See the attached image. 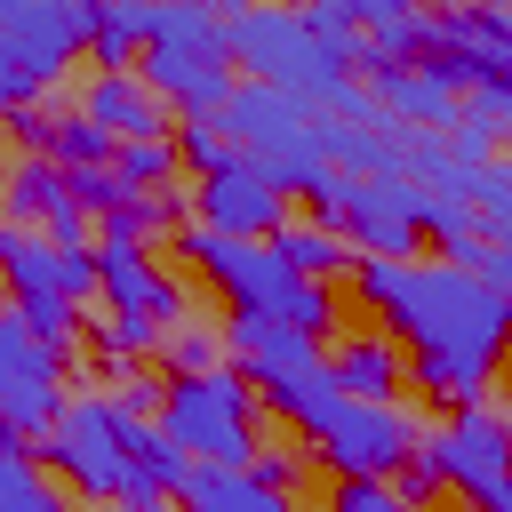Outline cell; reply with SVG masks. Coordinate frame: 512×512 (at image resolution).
I'll use <instances>...</instances> for the list:
<instances>
[{"label":"cell","instance_id":"6da1fadb","mask_svg":"<svg viewBox=\"0 0 512 512\" xmlns=\"http://www.w3.org/2000/svg\"><path fill=\"white\" fill-rule=\"evenodd\" d=\"M336 288L400 352H448V360H472V368H496V352H504L512 296L472 280L448 256H360Z\"/></svg>","mask_w":512,"mask_h":512},{"label":"cell","instance_id":"7a4b0ae2","mask_svg":"<svg viewBox=\"0 0 512 512\" xmlns=\"http://www.w3.org/2000/svg\"><path fill=\"white\" fill-rule=\"evenodd\" d=\"M120 424H128V408L112 392H72L56 408V424L32 440L40 448V472L72 504H128L136 496V472H128V448H120Z\"/></svg>","mask_w":512,"mask_h":512},{"label":"cell","instance_id":"3957f363","mask_svg":"<svg viewBox=\"0 0 512 512\" xmlns=\"http://www.w3.org/2000/svg\"><path fill=\"white\" fill-rule=\"evenodd\" d=\"M152 424L192 456V464H248L264 440V408L232 368H200V376H160Z\"/></svg>","mask_w":512,"mask_h":512},{"label":"cell","instance_id":"277c9868","mask_svg":"<svg viewBox=\"0 0 512 512\" xmlns=\"http://www.w3.org/2000/svg\"><path fill=\"white\" fill-rule=\"evenodd\" d=\"M216 128H224V144H232V152H248V160H256L288 200H296V192H304V176L320 168V144H312L320 112H304L296 96H280V88H264V80H232V96H224Z\"/></svg>","mask_w":512,"mask_h":512},{"label":"cell","instance_id":"5b68a950","mask_svg":"<svg viewBox=\"0 0 512 512\" xmlns=\"http://www.w3.org/2000/svg\"><path fill=\"white\" fill-rule=\"evenodd\" d=\"M416 448L432 456V472H440V488H448V496H464L472 512H512V480H504V464H512V432H504L496 400H480V408H456V416L424 424V432H416Z\"/></svg>","mask_w":512,"mask_h":512},{"label":"cell","instance_id":"8992f818","mask_svg":"<svg viewBox=\"0 0 512 512\" xmlns=\"http://www.w3.org/2000/svg\"><path fill=\"white\" fill-rule=\"evenodd\" d=\"M416 432L424 424L400 400H336V416L304 440V456L328 480H392V464L416 448Z\"/></svg>","mask_w":512,"mask_h":512},{"label":"cell","instance_id":"52a82bcc","mask_svg":"<svg viewBox=\"0 0 512 512\" xmlns=\"http://www.w3.org/2000/svg\"><path fill=\"white\" fill-rule=\"evenodd\" d=\"M72 368L80 360H64L40 336H24V320L0 304V440L8 448H32L56 424V408L72 400Z\"/></svg>","mask_w":512,"mask_h":512},{"label":"cell","instance_id":"ba28073f","mask_svg":"<svg viewBox=\"0 0 512 512\" xmlns=\"http://www.w3.org/2000/svg\"><path fill=\"white\" fill-rule=\"evenodd\" d=\"M168 248L192 264V280H208L232 312H256V320H272V304H280V296H288V280H296V272L272 256V240H232V232L192 224V216L168 232Z\"/></svg>","mask_w":512,"mask_h":512},{"label":"cell","instance_id":"9c48e42d","mask_svg":"<svg viewBox=\"0 0 512 512\" xmlns=\"http://www.w3.org/2000/svg\"><path fill=\"white\" fill-rule=\"evenodd\" d=\"M184 216H192V224H216V232H232V240H272V232L296 216V200H288V192L248 160V152H232L224 168L192 176Z\"/></svg>","mask_w":512,"mask_h":512},{"label":"cell","instance_id":"30bf717a","mask_svg":"<svg viewBox=\"0 0 512 512\" xmlns=\"http://www.w3.org/2000/svg\"><path fill=\"white\" fill-rule=\"evenodd\" d=\"M416 200H424V192H416L408 176H352L328 232H336L352 256H416V248H424Z\"/></svg>","mask_w":512,"mask_h":512},{"label":"cell","instance_id":"8fae6325","mask_svg":"<svg viewBox=\"0 0 512 512\" xmlns=\"http://www.w3.org/2000/svg\"><path fill=\"white\" fill-rule=\"evenodd\" d=\"M96 312L112 320H152V328H176L192 312V288L176 272H160L152 248H96Z\"/></svg>","mask_w":512,"mask_h":512},{"label":"cell","instance_id":"7c38bea8","mask_svg":"<svg viewBox=\"0 0 512 512\" xmlns=\"http://www.w3.org/2000/svg\"><path fill=\"white\" fill-rule=\"evenodd\" d=\"M0 288H8V304H24V296L88 304L96 296V248H56L32 224H0Z\"/></svg>","mask_w":512,"mask_h":512},{"label":"cell","instance_id":"4fadbf2b","mask_svg":"<svg viewBox=\"0 0 512 512\" xmlns=\"http://www.w3.org/2000/svg\"><path fill=\"white\" fill-rule=\"evenodd\" d=\"M160 104H168V120H216L224 112V96H232V64H208V56H192V48H160V40H144V56L128 64Z\"/></svg>","mask_w":512,"mask_h":512},{"label":"cell","instance_id":"5bb4252c","mask_svg":"<svg viewBox=\"0 0 512 512\" xmlns=\"http://www.w3.org/2000/svg\"><path fill=\"white\" fill-rule=\"evenodd\" d=\"M320 360H328V384L344 400H400L408 392V352L384 328H344Z\"/></svg>","mask_w":512,"mask_h":512},{"label":"cell","instance_id":"9a60e30c","mask_svg":"<svg viewBox=\"0 0 512 512\" xmlns=\"http://www.w3.org/2000/svg\"><path fill=\"white\" fill-rule=\"evenodd\" d=\"M80 120H96L112 144H128V136H168L176 120H168V104L136 80V72H88V88H80V104H72Z\"/></svg>","mask_w":512,"mask_h":512},{"label":"cell","instance_id":"2e32d148","mask_svg":"<svg viewBox=\"0 0 512 512\" xmlns=\"http://www.w3.org/2000/svg\"><path fill=\"white\" fill-rule=\"evenodd\" d=\"M0 32L64 72L88 48V0H0Z\"/></svg>","mask_w":512,"mask_h":512},{"label":"cell","instance_id":"e0dca14e","mask_svg":"<svg viewBox=\"0 0 512 512\" xmlns=\"http://www.w3.org/2000/svg\"><path fill=\"white\" fill-rule=\"evenodd\" d=\"M312 144L336 176H400V128L384 112L376 120H320Z\"/></svg>","mask_w":512,"mask_h":512},{"label":"cell","instance_id":"ac0fdd59","mask_svg":"<svg viewBox=\"0 0 512 512\" xmlns=\"http://www.w3.org/2000/svg\"><path fill=\"white\" fill-rule=\"evenodd\" d=\"M168 504L176 512H296L288 496L256 488L248 464H184V480L168 488Z\"/></svg>","mask_w":512,"mask_h":512},{"label":"cell","instance_id":"d6986e66","mask_svg":"<svg viewBox=\"0 0 512 512\" xmlns=\"http://www.w3.org/2000/svg\"><path fill=\"white\" fill-rule=\"evenodd\" d=\"M368 96H376V112L392 120V128H432V136H448L456 128V96L432 80V72H384V80H368Z\"/></svg>","mask_w":512,"mask_h":512},{"label":"cell","instance_id":"ffe728a7","mask_svg":"<svg viewBox=\"0 0 512 512\" xmlns=\"http://www.w3.org/2000/svg\"><path fill=\"white\" fill-rule=\"evenodd\" d=\"M64 200H72V184H64V168H56V160L16 152V160L0 168V224H32V232H40Z\"/></svg>","mask_w":512,"mask_h":512},{"label":"cell","instance_id":"44dd1931","mask_svg":"<svg viewBox=\"0 0 512 512\" xmlns=\"http://www.w3.org/2000/svg\"><path fill=\"white\" fill-rule=\"evenodd\" d=\"M176 224H184V192H176V184H160V192H128L120 208L96 216V248H152V240H168Z\"/></svg>","mask_w":512,"mask_h":512},{"label":"cell","instance_id":"7402d4cb","mask_svg":"<svg viewBox=\"0 0 512 512\" xmlns=\"http://www.w3.org/2000/svg\"><path fill=\"white\" fill-rule=\"evenodd\" d=\"M152 40V0H88V48L96 72H128Z\"/></svg>","mask_w":512,"mask_h":512},{"label":"cell","instance_id":"603a6c76","mask_svg":"<svg viewBox=\"0 0 512 512\" xmlns=\"http://www.w3.org/2000/svg\"><path fill=\"white\" fill-rule=\"evenodd\" d=\"M504 120H512V88L504 80H480V88H464L456 96V128H448V152L472 168V160H496V144H504Z\"/></svg>","mask_w":512,"mask_h":512},{"label":"cell","instance_id":"cb8c5ba5","mask_svg":"<svg viewBox=\"0 0 512 512\" xmlns=\"http://www.w3.org/2000/svg\"><path fill=\"white\" fill-rule=\"evenodd\" d=\"M272 256H280L296 280H328V288H336V280L360 264V256H352V248H344L328 224H312V216H288V224L272 232Z\"/></svg>","mask_w":512,"mask_h":512},{"label":"cell","instance_id":"d4e9b609","mask_svg":"<svg viewBox=\"0 0 512 512\" xmlns=\"http://www.w3.org/2000/svg\"><path fill=\"white\" fill-rule=\"evenodd\" d=\"M488 384H496V368H472V360H448V352H408V392H424L440 416L480 408Z\"/></svg>","mask_w":512,"mask_h":512},{"label":"cell","instance_id":"484cf974","mask_svg":"<svg viewBox=\"0 0 512 512\" xmlns=\"http://www.w3.org/2000/svg\"><path fill=\"white\" fill-rule=\"evenodd\" d=\"M40 160H56L64 176H72V168H112V136H104L96 120H80V112H56V104H48Z\"/></svg>","mask_w":512,"mask_h":512},{"label":"cell","instance_id":"4316f807","mask_svg":"<svg viewBox=\"0 0 512 512\" xmlns=\"http://www.w3.org/2000/svg\"><path fill=\"white\" fill-rule=\"evenodd\" d=\"M152 40H160V48H192V56H208V64H232V56H224V16H216V8L152 0Z\"/></svg>","mask_w":512,"mask_h":512},{"label":"cell","instance_id":"83f0119b","mask_svg":"<svg viewBox=\"0 0 512 512\" xmlns=\"http://www.w3.org/2000/svg\"><path fill=\"white\" fill-rule=\"evenodd\" d=\"M296 32L312 40V56H320L328 72H352V64H360V32L344 24L336 0H296ZM352 80H360V72H352Z\"/></svg>","mask_w":512,"mask_h":512},{"label":"cell","instance_id":"f1b7e54d","mask_svg":"<svg viewBox=\"0 0 512 512\" xmlns=\"http://www.w3.org/2000/svg\"><path fill=\"white\" fill-rule=\"evenodd\" d=\"M272 320H280V328H296V336H312V344H328V336H336V320H344V296H336L328 280H288V296L272 304Z\"/></svg>","mask_w":512,"mask_h":512},{"label":"cell","instance_id":"f546056e","mask_svg":"<svg viewBox=\"0 0 512 512\" xmlns=\"http://www.w3.org/2000/svg\"><path fill=\"white\" fill-rule=\"evenodd\" d=\"M152 352L168 360V376L224 368V320H176V328H160V344H152Z\"/></svg>","mask_w":512,"mask_h":512},{"label":"cell","instance_id":"4dcf8cb0","mask_svg":"<svg viewBox=\"0 0 512 512\" xmlns=\"http://www.w3.org/2000/svg\"><path fill=\"white\" fill-rule=\"evenodd\" d=\"M64 72L56 64H40L32 48H16L8 32H0V120L8 112H24V104H48V88H56Z\"/></svg>","mask_w":512,"mask_h":512},{"label":"cell","instance_id":"1f68e13d","mask_svg":"<svg viewBox=\"0 0 512 512\" xmlns=\"http://www.w3.org/2000/svg\"><path fill=\"white\" fill-rule=\"evenodd\" d=\"M112 176L128 192H160V184H176V144L168 136H128V144H112Z\"/></svg>","mask_w":512,"mask_h":512},{"label":"cell","instance_id":"d6a6232c","mask_svg":"<svg viewBox=\"0 0 512 512\" xmlns=\"http://www.w3.org/2000/svg\"><path fill=\"white\" fill-rule=\"evenodd\" d=\"M248 480L296 504V496L312 488V456H304V440H256V456H248Z\"/></svg>","mask_w":512,"mask_h":512},{"label":"cell","instance_id":"836d02e7","mask_svg":"<svg viewBox=\"0 0 512 512\" xmlns=\"http://www.w3.org/2000/svg\"><path fill=\"white\" fill-rule=\"evenodd\" d=\"M8 312H16L24 336H40L48 352L80 360V304H64V296H24V304H8Z\"/></svg>","mask_w":512,"mask_h":512},{"label":"cell","instance_id":"e575fe53","mask_svg":"<svg viewBox=\"0 0 512 512\" xmlns=\"http://www.w3.org/2000/svg\"><path fill=\"white\" fill-rule=\"evenodd\" d=\"M416 192H424V184H416ZM416 232H424L440 256H456L464 240H480V224H472V208H464L456 192H424V200H416Z\"/></svg>","mask_w":512,"mask_h":512},{"label":"cell","instance_id":"d590c367","mask_svg":"<svg viewBox=\"0 0 512 512\" xmlns=\"http://www.w3.org/2000/svg\"><path fill=\"white\" fill-rule=\"evenodd\" d=\"M168 144H176V168H192V176H208V168H224V160H232V144H224V128H216V120H176V128H168Z\"/></svg>","mask_w":512,"mask_h":512},{"label":"cell","instance_id":"8d00e7d4","mask_svg":"<svg viewBox=\"0 0 512 512\" xmlns=\"http://www.w3.org/2000/svg\"><path fill=\"white\" fill-rule=\"evenodd\" d=\"M320 512H416V504H400L392 480H328Z\"/></svg>","mask_w":512,"mask_h":512},{"label":"cell","instance_id":"74e56055","mask_svg":"<svg viewBox=\"0 0 512 512\" xmlns=\"http://www.w3.org/2000/svg\"><path fill=\"white\" fill-rule=\"evenodd\" d=\"M64 184H72V200H80L88 216H104V208H120V200H128V184H120L112 168H72Z\"/></svg>","mask_w":512,"mask_h":512},{"label":"cell","instance_id":"f35d334b","mask_svg":"<svg viewBox=\"0 0 512 512\" xmlns=\"http://www.w3.org/2000/svg\"><path fill=\"white\" fill-rule=\"evenodd\" d=\"M336 8H344V24H352V32H384V24L416 16L424 0H336Z\"/></svg>","mask_w":512,"mask_h":512},{"label":"cell","instance_id":"ab89813d","mask_svg":"<svg viewBox=\"0 0 512 512\" xmlns=\"http://www.w3.org/2000/svg\"><path fill=\"white\" fill-rule=\"evenodd\" d=\"M24 512H80V504H72V496H64L48 472H32V488H24Z\"/></svg>","mask_w":512,"mask_h":512},{"label":"cell","instance_id":"60d3db41","mask_svg":"<svg viewBox=\"0 0 512 512\" xmlns=\"http://www.w3.org/2000/svg\"><path fill=\"white\" fill-rule=\"evenodd\" d=\"M120 512H176V504H168V496H128Z\"/></svg>","mask_w":512,"mask_h":512},{"label":"cell","instance_id":"b9f144b4","mask_svg":"<svg viewBox=\"0 0 512 512\" xmlns=\"http://www.w3.org/2000/svg\"><path fill=\"white\" fill-rule=\"evenodd\" d=\"M176 8H208V0H176Z\"/></svg>","mask_w":512,"mask_h":512}]
</instances>
